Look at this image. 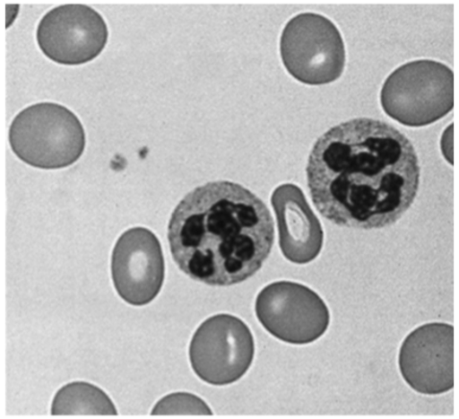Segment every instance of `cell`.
I'll return each instance as SVG.
<instances>
[{
  "instance_id": "obj_1",
  "label": "cell",
  "mask_w": 459,
  "mask_h": 419,
  "mask_svg": "<svg viewBox=\"0 0 459 419\" xmlns=\"http://www.w3.org/2000/svg\"><path fill=\"white\" fill-rule=\"evenodd\" d=\"M312 201L324 218L354 230L396 223L417 198L419 157L390 124L354 118L317 139L308 158Z\"/></svg>"
},
{
  "instance_id": "obj_4",
  "label": "cell",
  "mask_w": 459,
  "mask_h": 419,
  "mask_svg": "<svg viewBox=\"0 0 459 419\" xmlns=\"http://www.w3.org/2000/svg\"><path fill=\"white\" fill-rule=\"evenodd\" d=\"M388 117L407 126H429L454 109L455 73L433 60L402 65L385 80L380 94Z\"/></svg>"
},
{
  "instance_id": "obj_13",
  "label": "cell",
  "mask_w": 459,
  "mask_h": 419,
  "mask_svg": "<svg viewBox=\"0 0 459 419\" xmlns=\"http://www.w3.org/2000/svg\"><path fill=\"white\" fill-rule=\"evenodd\" d=\"M152 415H212L205 402L190 393H174L165 397L156 405Z\"/></svg>"
},
{
  "instance_id": "obj_5",
  "label": "cell",
  "mask_w": 459,
  "mask_h": 419,
  "mask_svg": "<svg viewBox=\"0 0 459 419\" xmlns=\"http://www.w3.org/2000/svg\"><path fill=\"white\" fill-rule=\"evenodd\" d=\"M280 52L287 72L307 85L336 81L346 65L341 31L330 19L316 13H302L287 22Z\"/></svg>"
},
{
  "instance_id": "obj_9",
  "label": "cell",
  "mask_w": 459,
  "mask_h": 419,
  "mask_svg": "<svg viewBox=\"0 0 459 419\" xmlns=\"http://www.w3.org/2000/svg\"><path fill=\"white\" fill-rule=\"evenodd\" d=\"M399 366L405 382L422 395L437 396L455 387V327L427 323L402 345Z\"/></svg>"
},
{
  "instance_id": "obj_6",
  "label": "cell",
  "mask_w": 459,
  "mask_h": 419,
  "mask_svg": "<svg viewBox=\"0 0 459 419\" xmlns=\"http://www.w3.org/2000/svg\"><path fill=\"white\" fill-rule=\"evenodd\" d=\"M253 335L238 317H210L196 329L189 347L191 366L204 382L226 386L238 382L253 363Z\"/></svg>"
},
{
  "instance_id": "obj_2",
  "label": "cell",
  "mask_w": 459,
  "mask_h": 419,
  "mask_svg": "<svg viewBox=\"0 0 459 419\" xmlns=\"http://www.w3.org/2000/svg\"><path fill=\"white\" fill-rule=\"evenodd\" d=\"M273 240L269 208L251 190L230 181L210 182L185 196L169 225L178 268L196 282L218 287L256 275Z\"/></svg>"
},
{
  "instance_id": "obj_11",
  "label": "cell",
  "mask_w": 459,
  "mask_h": 419,
  "mask_svg": "<svg viewBox=\"0 0 459 419\" xmlns=\"http://www.w3.org/2000/svg\"><path fill=\"white\" fill-rule=\"evenodd\" d=\"M272 205L278 222L280 249L285 258L299 265L316 259L323 249L324 232L302 189L295 184H282L273 190Z\"/></svg>"
},
{
  "instance_id": "obj_10",
  "label": "cell",
  "mask_w": 459,
  "mask_h": 419,
  "mask_svg": "<svg viewBox=\"0 0 459 419\" xmlns=\"http://www.w3.org/2000/svg\"><path fill=\"white\" fill-rule=\"evenodd\" d=\"M112 279L117 293L132 306H145L160 293L165 275L158 238L143 227L121 234L112 254Z\"/></svg>"
},
{
  "instance_id": "obj_7",
  "label": "cell",
  "mask_w": 459,
  "mask_h": 419,
  "mask_svg": "<svg viewBox=\"0 0 459 419\" xmlns=\"http://www.w3.org/2000/svg\"><path fill=\"white\" fill-rule=\"evenodd\" d=\"M257 319L275 338L304 345L326 333L330 313L315 291L301 284L277 282L266 285L256 300Z\"/></svg>"
},
{
  "instance_id": "obj_12",
  "label": "cell",
  "mask_w": 459,
  "mask_h": 419,
  "mask_svg": "<svg viewBox=\"0 0 459 419\" xmlns=\"http://www.w3.org/2000/svg\"><path fill=\"white\" fill-rule=\"evenodd\" d=\"M52 415H117V411L111 398L99 387L86 382H74L56 392Z\"/></svg>"
},
{
  "instance_id": "obj_8",
  "label": "cell",
  "mask_w": 459,
  "mask_h": 419,
  "mask_svg": "<svg viewBox=\"0 0 459 419\" xmlns=\"http://www.w3.org/2000/svg\"><path fill=\"white\" fill-rule=\"evenodd\" d=\"M37 41L50 60L64 65H81L103 52L108 28L104 18L91 6L63 4L41 19Z\"/></svg>"
},
{
  "instance_id": "obj_3",
  "label": "cell",
  "mask_w": 459,
  "mask_h": 419,
  "mask_svg": "<svg viewBox=\"0 0 459 419\" xmlns=\"http://www.w3.org/2000/svg\"><path fill=\"white\" fill-rule=\"evenodd\" d=\"M9 141L19 160L43 170L72 166L86 147L85 130L78 117L55 103L25 108L13 120Z\"/></svg>"
}]
</instances>
